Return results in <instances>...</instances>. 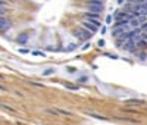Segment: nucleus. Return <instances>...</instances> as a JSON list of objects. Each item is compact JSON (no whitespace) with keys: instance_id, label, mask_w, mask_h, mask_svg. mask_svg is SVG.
I'll list each match as a JSON object with an SVG mask.
<instances>
[{"instance_id":"obj_18","label":"nucleus","mask_w":147,"mask_h":125,"mask_svg":"<svg viewBox=\"0 0 147 125\" xmlns=\"http://www.w3.org/2000/svg\"><path fill=\"white\" fill-rule=\"evenodd\" d=\"M59 113H63V115H71V112H66V110H62V109H59Z\"/></svg>"},{"instance_id":"obj_15","label":"nucleus","mask_w":147,"mask_h":125,"mask_svg":"<svg viewBox=\"0 0 147 125\" xmlns=\"http://www.w3.org/2000/svg\"><path fill=\"white\" fill-rule=\"evenodd\" d=\"M0 13H2V18L5 16V13H6V9H5V5H2V12H0Z\"/></svg>"},{"instance_id":"obj_9","label":"nucleus","mask_w":147,"mask_h":125,"mask_svg":"<svg viewBox=\"0 0 147 125\" xmlns=\"http://www.w3.org/2000/svg\"><path fill=\"white\" fill-rule=\"evenodd\" d=\"M126 103L130 104H144V100H138V99H128Z\"/></svg>"},{"instance_id":"obj_16","label":"nucleus","mask_w":147,"mask_h":125,"mask_svg":"<svg viewBox=\"0 0 147 125\" xmlns=\"http://www.w3.org/2000/svg\"><path fill=\"white\" fill-rule=\"evenodd\" d=\"M90 49V43H85L84 46H82V50H88Z\"/></svg>"},{"instance_id":"obj_8","label":"nucleus","mask_w":147,"mask_h":125,"mask_svg":"<svg viewBox=\"0 0 147 125\" xmlns=\"http://www.w3.org/2000/svg\"><path fill=\"white\" fill-rule=\"evenodd\" d=\"M54 72H56V69H54V68H47L46 71H43V75H44V77H50V75H53Z\"/></svg>"},{"instance_id":"obj_19","label":"nucleus","mask_w":147,"mask_h":125,"mask_svg":"<svg viewBox=\"0 0 147 125\" xmlns=\"http://www.w3.org/2000/svg\"><path fill=\"white\" fill-rule=\"evenodd\" d=\"M107 58H110V59H118V56L116 55H106Z\"/></svg>"},{"instance_id":"obj_6","label":"nucleus","mask_w":147,"mask_h":125,"mask_svg":"<svg viewBox=\"0 0 147 125\" xmlns=\"http://www.w3.org/2000/svg\"><path fill=\"white\" fill-rule=\"evenodd\" d=\"M140 25H141V22H140V19L138 18H131L130 19V27H132V28H140Z\"/></svg>"},{"instance_id":"obj_2","label":"nucleus","mask_w":147,"mask_h":125,"mask_svg":"<svg viewBox=\"0 0 147 125\" xmlns=\"http://www.w3.org/2000/svg\"><path fill=\"white\" fill-rule=\"evenodd\" d=\"M88 10L90 12H87L85 15H91V16L99 18L100 13H102V10H103V6H91V5H88Z\"/></svg>"},{"instance_id":"obj_17","label":"nucleus","mask_w":147,"mask_h":125,"mask_svg":"<svg viewBox=\"0 0 147 125\" xmlns=\"http://www.w3.org/2000/svg\"><path fill=\"white\" fill-rule=\"evenodd\" d=\"M97 44H99V47H103V46H104V40H99Z\"/></svg>"},{"instance_id":"obj_3","label":"nucleus","mask_w":147,"mask_h":125,"mask_svg":"<svg viewBox=\"0 0 147 125\" xmlns=\"http://www.w3.org/2000/svg\"><path fill=\"white\" fill-rule=\"evenodd\" d=\"M82 27H84V28H85V29H88V31H91V32H93V34H94V32H96V31H97V28H99V27H96V25H94V24H93V22H90V21H88V19H87V21H84V22H82Z\"/></svg>"},{"instance_id":"obj_1","label":"nucleus","mask_w":147,"mask_h":125,"mask_svg":"<svg viewBox=\"0 0 147 125\" xmlns=\"http://www.w3.org/2000/svg\"><path fill=\"white\" fill-rule=\"evenodd\" d=\"M91 31H88V29H85L84 27L82 28H77L75 29V32H74V35L78 38V40H81V41H85V40H88L90 37H91Z\"/></svg>"},{"instance_id":"obj_11","label":"nucleus","mask_w":147,"mask_h":125,"mask_svg":"<svg viewBox=\"0 0 147 125\" xmlns=\"http://www.w3.org/2000/svg\"><path fill=\"white\" fill-rule=\"evenodd\" d=\"M75 47H77V44H69V46H68V49H66V51H72V50H75Z\"/></svg>"},{"instance_id":"obj_14","label":"nucleus","mask_w":147,"mask_h":125,"mask_svg":"<svg viewBox=\"0 0 147 125\" xmlns=\"http://www.w3.org/2000/svg\"><path fill=\"white\" fill-rule=\"evenodd\" d=\"M110 22H112V16H106V24H110Z\"/></svg>"},{"instance_id":"obj_12","label":"nucleus","mask_w":147,"mask_h":125,"mask_svg":"<svg viewBox=\"0 0 147 125\" xmlns=\"http://www.w3.org/2000/svg\"><path fill=\"white\" fill-rule=\"evenodd\" d=\"M32 55H35V56H40V55L44 56V53H43V51H38V50H35V51H32Z\"/></svg>"},{"instance_id":"obj_4","label":"nucleus","mask_w":147,"mask_h":125,"mask_svg":"<svg viewBox=\"0 0 147 125\" xmlns=\"http://www.w3.org/2000/svg\"><path fill=\"white\" fill-rule=\"evenodd\" d=\"M0 28H2L3 32L10 28V21H9V19H5V16L2 18V21H0Z\"/></svg>"},{"instance_id":"obj_20","label":"nucleus","mask_w":147,"mask_h":125,"mask_svg":"<svg viewBox=\"0 0 147 125\" xmlns=\"http://www.w3.org/2000/svg\"><path fill=\"white\" fill-rule=\"evenodd\" d=\"M122 2H124V0H118V3H119V5H121V3H122Z\"/></svg>"},{"instance_id":"obj_5","label":"nucleus","mask_w":147,"mask_h":125,"mask_svg":"<svg viewBox=\"0 0 147 125\" xmlns=\"http://www.w3.org/2000/svg\"><path fill=\"white\" fill-rule=\"evenodd\" d=\"M28 37H29L28 34H21V35H18V38H16L18 44H25V43L28 41Z\"/></svg>"},{"instance_id":"obj_13","label":"nucleus","mask_w":147,"mask_h":125,"mask_svg":"<svg viewBox=\"0 0 147 125\" xmlns=\"http://www.w3.org/2000/svg\"><path fill=\"white\" fill-rule=\"evenodd\" d=\"M19 53H22V55H27V53H29L28 49H19Z\"/></svg>"},{"instance_id":"obj_7","label":"nucleus","mask_w":147,"mask_h":125,"mask_svg":"<svg viewBox=\"0 0 147 125\" xmlns=\"http://www.w3.org/2000/svg\"><path fill=\"white\" fill-rule=\"evenodd\" d=\"M87 5H91V6H103V2H102V0H87Z\"/></svg>"},{"instance_id":"obj_10","label":"nucleus","mask_w":147,"mask_h":125,"mask_svg":"<svg viewBox=\"0 0 147 125\" xmlns=\"http://www.w3.org/2000/svg\"><path fill=\"white\" fill-rule=\"evenodd\" d=\"M44 112L51 113V115H58V113H59V110H53V109H44Z\"/></svg>"}]
</instances>
